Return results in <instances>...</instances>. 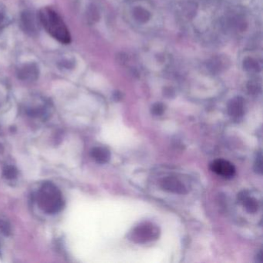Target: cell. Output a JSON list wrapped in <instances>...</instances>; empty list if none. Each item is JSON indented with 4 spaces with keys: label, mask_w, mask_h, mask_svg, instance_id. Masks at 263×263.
Wrapping results in <instances>:
<instances>
[{
    "label": "cell",
    "mask_w": 263,
    "mask_h": 263,
    "mask_svg": "<svg viewBox=\"0 0 263 263\" xmlns=\"http://www.w3.org/2000/svg\"><path fill=\"white\" fill-rule=\"evenodd\" d=\"M39 18L46 32L52 37L63 44L70 43L71 36L69 29L57 12L49 7H45L39 11Z\"/></svg>",
    "instance_id": "6da1fadb"
},
{
    "label": "cell",
    "mask_w": 263,
    "mask_h": 263,
    "mask_svg": "<svg viewBox=\"0 0 263 263\" xmlns=\"http://www.w3.org/2000/svg\"><path fill=\"white\" fill-rule=\"evenodd\" d=\"M36 202L39 209L47 214H56L63 207V195L52 182L42 184L36 195Z\"/></svg>",
    "instance_id": "7a4b0ae2"
},
{
    "label": "cell",
    "mask_w": 263,
    "mask_h": 263,
    "mask_svg": "<svg viewBox=\"0 0 263 263\" xmlns=\"http://www.w3.org/2000/svg\"><path fill=\"white\" fill-rule=\"evenodd\" d=\"M160 229L154 223H143L136 226L130 232L128 238L135 243H147L158 240Z\"/></svg>",
    "instance_id": "3957f363"
},
{
    "label": "cell",
    "mask_w": 263,
    "mask_h": 263,
    "mask_svg": "<svg viewBox=\"0 0 263 263\" xmlns=\"http://www.w3.org/2000/svg\"><path fill=\"white\" fill-rule=\"evenodd\" d=\"M211 170L223 178H232L236 174V168L233 164L224 159H217L211 163Z\"/></svg>",
    "instance_id": "277c9868"
},
{
    "label": "cell",
    "mask_w": 263,
    "mask_h": 263,
    "mask_svg": "<svg viewBox=\"0 0 263 263\" xmlns=\"http://www.w3.org/2000/svg\"><path fill=\"white\" fill-rule=\"evenodd\" d=\"M161 189L172 193L184 195L187 193L186 187L175 177H167L161 182Z\"/></svg>",
    "instance_id": "5b68a950"
},
{
    "label": "cell",
    "mask_w": 263,
    "mask_h": 263,
    "mask_svg": "<svg viewBox=\"0 0 263 263\" xmlns=\"http://www.w3.org/2000/svg\"><path fill=\"white\" fill-rule=\"evenodd\" d=\"M17 76L24 81H34L39 76V68L35 63H27L19 68Z\"/></svg>",
    "instance_id": "8992f818"
},
{
    "label": "cell",
    "mask_w": 263,
    "mask_h": 263,
    "mask_svg": "<svg viewBox=\"0 0 263 263\" xmlns=\"http://www.w3.org/2000/svg\"><path fill=\"white\" fill-rule=\"evenodd\" d=\"M245 112L244 100L241 97L232 99L228 104V113L235 119L243 117Z\"/></svg>",
    "instance_id": "52a82bcc"
},
{
    "label": "cell",
    "mask_w": 263,
    "mask_h": 263,
    "mask_svg": "<svg viewBox=\"0 0 263 263\" xmlns=\"http://www.w3.org/2000/svg\"><path fill=\"white\" fill-rule=\"evenodd\" d=\"M92 158L99 164H106L110 158V152L105 147H95L90 152Z\"/></svg>",
    "instance_id": "ba28073f"
},
{
    "label": "cell",
    "mask_w": 263,
    "mask_h": 263,
    "mask_svg": "<svg viewBox=\"0 0 263 263\" xmlns=\"http://www.w3.org/2000/svg\"><path fill=\"white\" fill-rule=\"evenodd\" d=\"M239 200L243 204L245 209L250 214H254L258 211L260 207L258 201L254 198L248 196L246 192H243V194L239 195Z\"/></svg>",
    "instance_id": "9c48e42d"
},
{
    "label": "cell",
    "mask_w": 263,
    "mask_h": 263,
    "mask_svg": "<svg viewBox=\"0 0 263 263\" xmlns=\"http://www.w3.org/2000/svg\"><path fill=\"white\" fill-rule=\"evenodd\" d=\"M21 24L26 33L32 34L36 32V25L34 22L33 16L29 12H24L21 15Z\"/></svg>",
    "instance_id": "30bf717a"
},
{
    "label": "cell",
    "mask_w": 263,
    "mask_h": 263,
    "mask_svg": "<svg viewBox=\"0 0 263 263\" xmlns=\"http://www.w3.org/2000/svg\"><path fill=\"white\" fill-rule=\"evenodd\" d=\"M133 15H134L136 20L142 22V23H145V22H148L150 18H151L150 12L146 10L145 8L140 6L134 8V10H133Z\"/></svg>",
    "instance_id": "8fae6325"
},
{
    "label": "cell",
    "mask_w": 263,
    "mask_h": 263,
    "mask_svg": "<svg viewBox=\"0 0 263 263\" xmlns=\"http://www.w3.org/2000/svg\"><path fill=\"white\" fill-rule=\"evenodd\" d=\"M243 67L245 70L250 72H258L260 70V66L256 59L253 58H246L243 61Z\"/></svg>",
    "instance_id": "7c38bea8"
},
{
    "label": "cell",
    "mask_w": 263,
    "mask_h": 263,
    "mask_svg": "<svg viewBox=\"0 0 263 263\" xmlns=\"http://www.w3.org/2000/svg\"><path fill=\"white\" fill-rule=\"evenodd\" d=\"M87 19L91 23H95L100 19V12L94 5H90L87 12Z\"/></svg>",
    "instance_id": "4fadbf2b"
},
{
    "label": "cell",
    "mask_w": 263,
    "mask_h": 263,
    "mask_svg": "<svg viewBox=\"0 0 263 263\" xmlns=\"http://www.w3.org/2000/svg\"><path fill=\"white\" fill-rule=\"evenodd\" d=\"M17 174L18 172H17L16 168L12 165H6V166L4 167L3 170H2V175L7 180L15 179L16 178Z\"/></svg>",
    "instance_id": "5bb4252c"
},
{
    "label": "cell",
    "mask_w": 263,
    "mask_h": 263,
    "mask_svg": "<svg viewBox=\"0 0 263 263\" xmlns=\"http://www.w3.org/2000/svg\"><path fill=\"white\" fill-rule=\"evenodd\" d=\"M11 227L10 225L8 224L5 221L0 219V235L8 236L10 235Z\"/></svg>",
    "instance_id": "9a60e30c"
},
{
    "label": "cell",
    "mask_w": 263,
    "mask_h": 263,
    "mask_svg": "<svg viewBox=\"0 0 263 263\" xmlns=\"http://www.w3.org/2000/svg\"><path fill=\"white\" fill-rule=\"evenodd\" d=\"M164 111H165V106L161 103H156L151 107V113L155 116L161 115Z\"/></svg>",
    "instance_id": "2e32d148"
},
{
    "label": "cell",
    "mask_w": 263,
    "mask_h": 263,
    "mask_svg": "<svg viewBox=\"0 0 263 263\" xmlns=\"http://www.w3.org/2000/svg\"><path fill=\"white\" fill-rule=\"evenodd\" d=\"M254 168L257 173L262 174L263 172V161H262L261 153L257 155L256 162H255Z\"/></svg>",
    "instance_id": "e0dca14e"
},
{
    "label": "cell",
    "mask_w": 263,
    "mask_h": 263,
    "mask_svg": "<svg viewBox=\"0 0 263 263\" xmlns=\"http://www.w3.org/2000/svg\"><path fill=\"white\" fill-rule=\"evenodd\" d=\"M248 90L250 91V93H256L258 92V90H260V87L259 86L258 83H256V82L250 81L248 83Z\"/></svg>",
    "instance_id": "ac0fdd59"
},
{
    "label": "cell",
    "mask_w": 263,
    "mask_h": 263,
    "mask_svg": "<svg viewBox=\"0 0 263 263\" xmlns=\"http://www.w3.org/2000/svg\"><path fill=\"white\" fill-rule=\"evenodd\" d=\"M117 59L120 64L124 65L127 63L128 57H127V55L126 53H119L117 56Z\"/></svg>",
    "instance_id": "d6986e66"
},
{
    "label": "cell",
    "mask_w": 263,
    "mask_h": 263,
    "mask_svg": "<svg viewBox=\"0 0 263 263\" xmlns=\"http://www.w3.org/2000/svg\"><path fill=\"white\" fill-rule=\"evenodd\" d=\"M175 94V92H174L173 89L171 88V87H165L164 89V95L168 97H172Z\"/></svg>",
    "instance_id": "ffe728a7"
},
{
    "label": "cell",
    "mask_w": 263,
    "mask_h": 263,
    "mask_svg": "<svg viewBox=\"0 0 263 263\" xmlns=\"http://www.w3.org/2000/svg\"><path fill=\"white\" fill-rule=\"evenodd\" d=\"M60 64L62 65L63 68H66V69H69V68H73V64L71 62L69 61V60H66V61H62V63H60Z\"/></svg>",
    "instance_id": "44dd1931"
},
{
    "label": "cell",
    "mask_w": 263,
    "mask_h": 263,
    "mask_svg": "<svg viewBox=\"0 0 263 263\" xmlns=\"http://www.w3.org/2000/svg\"><path fill=\"white\" fill-rule=\"evenodd\" d=\"M2 19H3V16H2V13L0 12V23L2 22Z\"/></svg>",
    "instance_id": "7402d4cb"
}]
</instances>
